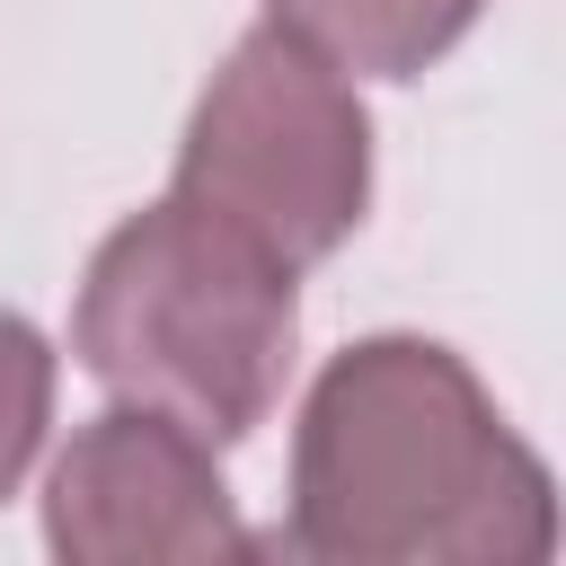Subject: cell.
<instances>
[{
    "mask_svg": "<svg viewBox=\"0 0 566 566\" xmlns=\"http://www.w3.org/2000/svg\"><path fill=\"white\" fill-rule=\"evenodd\" d=\"M283 35H301L318 62L336 71H371V80H416L424 62H442L486 0H265Z\"/></svg>",
    "mask_w": 566,
    "mask_h": 566,
    "instance_id": "5",
    "label": "cell"
},
{
    "mask_svg": "<svg viewBox=\"0 0 566 566\" xmlns=\"http://www.w3.org/2000/svg\"><path fill=\"white\" fill-rule=\"evenodd\" d=\"M292 557H548V469L504 433L451 345L371 336L336 354L292 442Z\"/></svg>",
    "mask_w": 566,
    "mask_h": 566,
    "instance_id": "1",
    "label": "cell"
},
{
    "mask_svg": "<svg viewBox=\"0 0 566 566\" xmlns=\"http://www.w3.org/2000/svg\"><path fill=\"white\" fill-rule=\"evenodd\" d=\"M292 265L186 195L106 230L71 318V354L106 398L150 407L212 451L265 424L292 380Z\"/></svg>",
    "mask_w": 566,
    "mask_h": 566,
    "instance_id": "2",
    "label": "cell"
},
{
    "mask_svg": "<svg viewBox=\"0 0 566 566\" xmlns=\"http://www.w3.org/2000/svg\"><path fill=\"white\" fill-rule=\"evenodd\" d=\"M44 539L80 566H133V557H248L212 442L150 407H115L53 460Z\"/></svg>",
    "mask_w": 566,
    "mask_h": 566,
    "instance_id": "4",
    "label": "cell"
},
{
    "mask_svg": "<svg viewBox=\"0 0 566 566\" xmlns=\"http://www.w3.org/2000/svg\"><path fill=\"white\" fill-rule=\"evenodd\" d=\"M168 195L203 203L292 274L318 265L363 221V195H371V124L345 71L318 62L301 35H283L274 18L239 35L186 124Z\"/></svg>",
    "mask_w": 566,
    "mask_h": 566,
    "instance_id": "3",
    "label": "cell"
},
{
    "mask_svg": "<svg viewBox=\"0 0 566 566\" xmlns=\"http://www.w3.org/2000/svg\"><path fill=\"white\" fill-rule=\"evenodd\" d=\"M44 416H53V345H44L18 310H0V495H9L18 469L35 460Z\"/></svg>",
    "mask_w": 566,
    "mask_h": 566,
    "instance_id": "6",
    "label": "cell"
}]
</instances>
